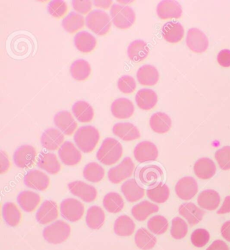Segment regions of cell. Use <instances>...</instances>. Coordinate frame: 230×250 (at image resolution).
<instances>
[{"mask_svg":"<svg viewBox=\"0 0 230 250\" xmlns=\"http://www.w3.org/2000/svg\"><path fill=\"white\" fill-rule=\"evenodd\" d=\"M58 207L52 200H46L42 203L36 213V219L41 225H47L58 217Z\"/></svg>","mask_w":230,"mask_h":250,"instance_id":"14","label":"cell"},{"mask_svg":"<svg viewBox=\"0 0 230 250\" xmlns=\"http://www.w3.org/2000/svg\"><path fill=\"white\" fill-rule=\"evenodd\" d=\"M75 46L82 53H90L94 50L96 45V38L87 31L77 33L75 38Z\"/></svg>","mask_w":230,"mask_h":250,"instance_id":"34","label":"cell"},{"mask_svg":"<svg viewBox=\"0 0 230 250\" xmlns=\"http://www.w3.org/2000/svg\"><path fill=\"white\" fill-rule=\"evenodd\" d=\"M158 101L157 95L152 89H140L136 95L137 105L144 110H152Z\"/></svg>","mask_w":230,"mask_h":250,"instance_id":"31","label":"cell"},{"mask_svg":"<svg viewBox=\"0 0 230 250\" xmlns=\"http://www.w3.org/2000/svg\"><path fill=\"white\" fill-rule=\"evenodd\" d=\"M113 133L125 142L138 140L140 137L139 130L135 125L130 123H119L114 125Z\"/></svg>","mask_w":230,"mask_h":250,"instance_id":"20","label":"cell"},{"mask_svg":"<svg viewBox=\"0 0 230 250\" xmlns=\"http://www.w3.org/2000/svg\"><path fill=\"white\" fill-rule=\"evenodd\" d=\"M121 190L126 200L131 203L138 202L145 195V189L134 179H129L124 182L121 187Z\"/></svg>","mask_w":230,"mask_h":250,"instance_id":"23","label":"cell"},{"mask_svg":"<svg viewBox=\"0 0 230 250\" xmlns=\"http://www.w3.org/2000/svg\"><path fill=\"white\" fill-rule=\"evenodd\" d=\"M153 131L159 134L166 133L172 126V120L168 114L157 112L153 114L149 121Z\"/></svg>","mask_w":230,"mask_h":250,"instance_id":"33","label":"cell"},{"mask_svg":"<svg viewBox=\"0 0 230 250\" xmlns=\"http://www.w3.org/2000/svg\"><path fill=\"white\" fill-rule=\"evenodd\" d=\"M220 196L215 190L207 189L202 191L198 197V204L201 208L215 210L220 204Z\"/></svg>","mask_w":230,"mask_h":250,"instance_id":"28","label":"cell"},{"mask_svg":"<svg viewBox=\"0 0 230 250\" xmlns=\"http://www.w3.org/2000/svg\"><path fill=\"white\" fill-rule=\"evenodd\" d=\"M3 220L10 227H17L22 220V214L17 204L13 202H7L2 208Z\"/></svg>","mask_w":230,"mask_h":250,"instance_id":"38","label":"cell"},{"mask_svg":"<svg viewBox=\"0 0 230 250\" xmlns=\"http://www.w3.org/2000/svg\"><path fill=\"white\" fill-rule=\"evenodd\" d=\"M40 202V195L31 191H22L18 196V203L21 208L26 212H34Z\"/></svg>","mask_w":230,"mask_h":250,"instance_id":"29","label":"cell"},{"mask_svg":"<svg viewBox=\"0 0 230 250\" xmlns=\"http://www.w3.org/2000/svg\"><path fill=\"white\" fill-rule=\"evenodd\" d=\"M85 179L91 183H98L102 180L105 176V170L96 163H91L86 165L83 170Z\"/></svg>","mask_w":230,"mask_h":250,"instance_id":"43","label":"cell"},{"mask_svg":"<svg viewBox=\"0 0 230 250\" xmlns=\"http://www.w3.org/2000/svg\"><path fill=\"white\" fill-rule=\"evenodd\" d=\"M216 161L219 167L224 170L230 169V146H224L222 149L216 151L215 154Z\"/></svg>","mask_w":230,"mask_h":250,"instance_id":"48","label":"cell"},{"mask_svg":"<svg viewBox=\"0 0 230 250\" xmlns=\"http://www.w3.org/2000/svg\"><path fill=\"white\" fill-rule=\"evenodd\" d=\"M149 48L147 43L143 40H136L130 44L128 48V56L135 63L140 62L147 59Z\"/></svg>","mask_w":230,"mask_h":250,"instance_id":"30","label":"cell"},{"mask_svg":"<svg viewBox=\"0 0 230 250\" xmlns=\"http://www.w3.org/2000/svg\"><path fill=\"white\" fill-rule=\"evenodd\" d=\"M91 67L85 60H77L70 67V73L74 79L78 82H84L90 77Z\"/></svg>","mask_w":230,"mask_h":250,"instance_id":"39","label":"cell"},{"mask_svg":"<svg viewBox=\"0 0 230 250\" xmlns=\"http://www.w3.org/2000/svg\"><path fill=\"white\" fill-rule=\"evenodd\" d=\"M103 207L108 212L116 214L124 208V201L119 193L110 192L103 200Z\"/></svg>","mask_w":230,"mask_h":250,"instance_id":"42","label":"cell"},{"mask_svg":"<svg viewBox=\"0 0 230 250\" xmlns=\"http://www.w3.org/2000/svg\"><path fill=\"white\" fill-rule=\"evenodd\" d=\"M134 156L140 163L154 161L158 157L157 146L148 141L140 142L135 147Z\"/></svg>","mask_w":230,"mask_h":250,"instance_id":"16","label":"cell"},{"mask_svg":"<svg viewBox=\"0 0 230 250\" xmlns=\"http://www.w3.org/2000/svg\"><path fill=\"white\" fill-rule=\"evenodd\" d=\"M206 250H229V248L223 241L216 240Z\"/></svg>","mask_w":230,"mask_h":250,"instance_id":"54","label":"cell"},{"mask_svg":"<svg viewBox=\"0 0 230 250\" xmlns=\"http://www.w3.org/2000/svg\"><path fill=\"white\" fill-rule=\"evenodd\" d=\"M184 29L180 22H168L163 26V38L169 43H178L184 38Z\"/></svg>","mask_w":230,"mask_h":250,"instance_id":"25","label":"cell"},{"mask_svg":"<svg viewBox=\"0 0 230 250\" xmlns=\"http://www.w3.org/2000/svg\"><path fill=\"white\" fill-rule=\"evenodd\" d=\"M68 189L75 196L81 199L83 202L91 203L96 200L97 197V191L94 186L83 182L76 181L68 184Z\"/></svg>","mask_w":230,"mask_h":250,"instance_id":"10","label":"cell"},{"mask_svg":"<svg viewBox=\"0 0 230 250\" xmlns=\"http://www.w3.org/2000/svg\"><path fill=\"white\" fill-rule=\"evenodd\" d=\"M134 241L137 247L143 250H152L157 243L156 237L145 228L137 230Z\"/></svg>","mask_w":230,"mask_h":250,"instance_id":"41","label":"cell"},{"mask_svg":"<svg viewBox=\"0 0 230 250\" xmlns=\"http://www.w3.org/2000/svg\"><path fill=\"white\" fill-rule=\"evenodd\" d=\"M188 233V225L185 221L180 217L172 220L171 235L175 239H183Z\"/></svg>","mask_w":230,"mask_h":250,"instance_id":"46","label":"cell"},{"mask_svg":"<svg viewBox=\"0 0 230 250\" xmlns=\"http://www.w3.org/2000/svg\"><path fill=\"white\" fill-rule=\"evenodd\" d=\"M216 166L213 160L208 158L198 160L194 164V171L196 177L203 180H207L215 175Z\"/></svg>","mask_w":230,"mask_h":250,"instance_id":"26","label":"cell"},{"mask_svg":"<svg viewBox=\"0 0 230 250\" xmlns=\"http://www.w3.org/2000/svg\"><path fill=\"white\" fill-rule=\"evenodd\" d=\"M71 233L70 225L63 221H57L44 229L43 235L47 242L59 244L66 242Z\"/></svg>","mask_w":230,"mask_h":250,"instance_id":"6","label":"cell"},{"mask_svg":"<svg viewBox=\"0 0 230 250\" xmlns=\"http://www.w3.org/2000/svg\"><path fill=\"white\" fill-rule=\"evenodd\" d=\"M159 207L149 201H143L132 209L133 217L138 221H144L153 213L159 211Z\"/></svg>","mask_w":230,"mask_h":250,"instance_id":"32","label":"cell"},{"mask_svg":"<svg viewBox=\"0 0 230 250\" xmlns=\"http://www.w3.org/2000/svg\"><path fill=\"white\" fill-rule=\"evenodd\" d=\"M170 189L166 185L160 184L153 189H147V197L153 202L163 204L168 200L170 197Z\"/></svg>","mask_w":230,"mask_h":250,"instance_id":"44","label":"cell"},{"mask_svg":"<svg viewBox=\"0 0 230 250\" xmlns=\"http://www.w3.org/2000/svg\"><path fill=\"white\" fill-rule=\"evenodd\" d=\"M210 234L203 229H196L191 235V242L196 248H203L210 242Z\"/></svg>","mask_w":230,"mask_h":250,"instance_id":"49","label":"cell"},{"mask_svg":"<svg viewBox=\"0 0 230 250\" xmlns=\"http://www.w3.org/2000/svg\"><path fill=\"white\" fill-rule=\"evenodd\" d=\"M64 142V134L56 128L47 129L42 135L41 145L47 150H56L62 146Z\"/></svg>","mask_w":230,"mask_h":250,"instance_id":"18","label":"cell"},{"mask_svg":"<svg viewBox=\"0 0 230 250\" xmlns=\"http://www.w3.org/2000/svg\"><path fill=\"white\" fill-rule=\"evenodd\" d=\"M221 233L223 237L228 242H230V221H226L222 225L221 229Z\"/></svg>","mask_w":230,"mask_h":250,"instance_id":"55","label":"cell"},{"mask_svg":"<svg viewBox=\"0 0 230 250\" xmlns=\"http://www.w3.org/2000/svg\"><path fill=\"white\" fill-rule=\"evenodd\" d=\"M135 177L140 186L151 189L161 184L163 172L161 168L156 165H147L137 168Z\"/></svg>","mask_w":230,"mask_h":250,"instance_id":"3","label":"cell"},{"mask_svg":"<svg viewBox=\"0 0 230 250\" xmlns=\"http://www.w3.org/2000/svg\"><path fill=\"white\" fill-rule=\"evenodd\" d=\"M38 166L50 175H56L61 170V165L56 154L41 152L38 158Z\"/></svg>","mask_w":230,"mask_h":250,"instance_id":"24","label":"cell"},{"mask_svg":"<svg viewBox=\"0 0 230 250\" xmlns=\"http://www.w3.org/2000/svg\"><path fill=\"white\" fill-rule=\"evenodd\" d=\"M94 4L99 8L108 9L112 6V1H94Z\"/></svg>","mask_w":230,"mask_h":250,"instance_id":"57","label":"cell"},{"mask_svg":"<svg viewBox=\"0 0 230 250\" xmlns=\"http://www.w3.org/2000/svg\"><path fill=\"white\" fill-rule=\"evenodd\" d=\"M73 6L75 10L82 15L90 13L92 9L93 3L91 1H73Z\"/></svg>","mask_w":230,"mask_h":250,"instance_id":"51","label":"cell"},{"mask_svg":"<svg viewBox=\"0 0 230 250\" xmlns=\"http://www.w3.org/2000/svg\"><path fill=\"white\" fill-rule=\"evenodd\" d=\"M137 79L140 84L145 86H153L159 79V72L152 65H144L137 71Z\"/></svg>","mask_w":230,"mask_h":250,"instance_id":"27","label":"cell"},{"mask_svg":"<svg viewBox=\"0 0 230 250\" xmlns=\"http://www.w3.org/2000/svg\"><path fill=\"white\" fill-rule=\"evenodd\" d=\"M147 227L155 235H161L166 233L169 224H168V220L164 216L156 215L149 219Z\"/></svg>","mask_w":230,"mask_h":250,"instance_id":"45","label":"cell"},{"mask_svg":"<svg viewBox=\"0 0 230 250\" xmlns=\"http://www.w3.org/2000/svg\"><path fill=\"white\" fill-rule=\"evenodd\" d=\"M110 15L114 25L120 29H128L136 21V14L129 6L115 3L110 9Z\"/></svg>","mask_w":230,"mask_h":250,"instance_id":"5","label":"cell"},{"mask_svg":"<svg viewBox=\"0 0 230 250\" xmlns=\"http://www.w3.org/2000/svg\"><path fill=\"white\" fill-rule=\"evenodd\" d=\"M36 158V149L30 145L20 146L14 154V162L16 166L22 169L32 167L35 165Z\"/></svg>","mask_w":230,"mask_h":250,"instance_id":"9","label":"cell"},{"mask_svg":"<svg viewBox=\"0 0 230 250\" xmlns=\"http://www.w3.org/2000/svg\"><path fill=\"white\" fill-rule=\"evenodd\" d=\"M61 216L68 221H78L85 213L83 204L76 199L68 198L63 201L60 205Z\"/></svg>","mask_w":230,"mask_h":250,"instance_id":"8","label":"cell"},{"mask_svg":"<svg viewBox=\"0 0 230 250\" xmlns=\"http://www.w3.org/2000/svg\"><path fill=\"white\" fill-rule=\"evenodd\" d=\"M74 115L80 123H90L94 120V108L87 102L78 101L73 106Z\"/></svg>","mask_w":230,"mask_h":250,"instance_id":"35","label":"cell"},{"mask_svg":"<svg viewBox=\"0 0 230 250\" xmlns=\"http://www.w3.org/2000/svg\"><path fill=\"white\" fill-rule=\"evenodd\" d=\"M47 10L49 14L52 15L53 17L56 19H61L65 17L68 13V7L67 3L64 1H51L47 6Z\"/></svg>","mask_w":230,"mask_h":250,"instance_id":"47","label":"cell"},{"mask_svg":"<svg viewBox=\"0 0 230 250\" xmlns=\"http://www.w3.org/2000/svg\"><path fill=\"white\" fill-rule=\"evenodd\" d=\"M58 156L66 166L74 167L81 162L82 156L80 150L73 143L65 142L59 147Z\"/></svg>","mask_w":230,"mask_h":250,"instance_id":"11","label":"cell"},{"mask_svg":"<svg viewBox=\"0 0 230 250\" xmlns=\"http://www.w3.org/2000/svg\"><path fill=\"white\" fill-rule=\"evenodd\" d=\"M85 18L77 12H70L62 21L64 29L70 34L78 32L85 26Z\"/></svg>","mask_w":230,"mask_h":250,"instance_id":"40","label":"cell"},{"mask_svg":"<svg viewBox=\"0 0 230 250\" xmlns=\"http://www.w3.org/2000/svg\"><path fill=\"white\" fill-rule=\"evenodd\" d=\"M158 17L162 20L179 19L182 16V9L180 3L175 1H162L157 7Z\"/></svg>","mask_w":230,"mask_h":250,"instance_id":"19","label":"cell"},{"mask_svg":"<svg viewBox=\"0 0 230 250\" xmlns=\"http://www.w3.org/2000/svg\"><path fill=\"white\" fill-rule=\"evenodd\" d=\"M0 165H1V169H0L1 175L6 173L11 166L8 154L3 151H0Z\"/></svg>","mask_w":230,"mask_h":250,"instance_id":"52","label":"cell"},{"mask_svg":"<svg viewBox=\"0 0 230 250\" xmlns=\"http://www.w3.org/2000/svg\"><path fill=\"white\" fill-rule=\"evenodd\" d=\"M179 213L187 220L188 223L191 226L199 223L205 215L204 211L192 202L182 204L179 208Z\"/></svg>","mask_w":230,"mask_h":250,"instance_id":"21","label":"cell"},{"mask_svg":"<svg viewBox=\"0 0 230 250\" xmlns=\"http://www.w3.org/2000/svg\"><path fill=\"white\" fill-rule=\"evenodd\" d=\"M54 120L56 126L68 136L73 135L78 127L76 121L68 111H61L56 114Z\"/></svg>","mask_w":230,"mask_h":250,"instance_id":"17","label":"cell"},{"mask_svg":"<svg viewBox=\"0 0 230 250\" xmlns=\"http://www.w3.org/2000/svg\"><path fill=\"white\" fill-rule=\"evenodd\" d=\"M123 147L120 143L115 139L108 137L103 140L96 153V158L106 166L115 165L122 158Z\"/></svg>","mask_w":230,"mask_h":250,"instance_id":"1","label":"cell"},{"mask_svg":"<svg viewBox=\"0 0 230 250\" xmlns=\"http://www.w3.org/2000/svg\"><path fill=\"white\" fill-rule=\"evenodd\" d=\"M105 215L101 207L94 206L87 210L86 223L91 229L98 230L104 224Z\"/></svg>","mask_w":230,"mask_h":250,"instance_id":"36","label":"cell"},{"mask_svg":"<svg viewBox=\"0 0 230 250\" xmlns=\"http://www.w3.org/2000/svg\"><path fill=\"white\" fill-rule=\"evenodd\" d=\"M79 149L84 153H91L96 149L100 140L99 131L93 126L79 128L74 137Z\"/></svg>","mask_w":230,"mask_h":250,"instance_id":"2","label":"cell"},{"mask_svg":"<svg viewBox=\"0 0 230 250\" xmlns=\"http://www.w3.org/2000/svg\"><path fill=\"white\" fill-rule=\"evenodd\" d=\"M136 225L130 216H119L114 223V229L115 233L120 237H128L134 233Z\"/></svg>","mask_w":230,"mask_h":250,"instance_id":"37","label":"cell"},{"mask_svg":"<svg viewBox=\"0 0 230 250\" xmlns=\"http://www.w3.org/2000/svg\"><path fill=\"white\" fill-rule=\"evenodd\" d=\"M177 195L183 200H190L198 193V187L195 179L191 177L182 178L175 188Z\"/></svg>","mask_w":230,"mask_h":250,"instance_id":"15","label":"cell"},{"mask_svg":"<svg viewBox=\"0 0 230 250\" xmlns=\"http://www.w3.org/2000/svg\"><path fill=\"white\" fill-rule=\"evenodd\" d=\"M186 42L190 50L195 53L204 52L209 47V40L207 35L196 28L189 29Z\"/></svg>","mask_w":230,"mask_h":250,"instance_id":"12","label":"cell"},{"mask_svg":"<svg viewBox=\"0 0 230 250\" xmlns=\"http://www.w3.org/2000/svg\"><path fill=\"white\" fill-rule=\"evenodd\" d=\"M112 113L119 119H129L133 115L134 106L133 102L127 98H119L112 103Z\"/></svg>","mask_w":230,"mask_h":250,"instance_id":"22","label":"cell"},{"mask_svg":"<svg viewBox=\"0 0 230 250\" xmlns=\"http://www.w3.org/2000/svg\"><path fill=\"white\" fill-rule=\"evenodd\" d=\"M117 87L119 91L125 94H131L136 90V83L131 76L124 75L119 79Z\"/></svg>","mask_w":230,"mask_h":250,"instance_id":"50","label":"cell"},{"mask_svg":"<svg viewBox=\"0 0 230 250\" xmlns=\"http://www.w3.org/2000/svg\"><path fill=\"white\" fill-rule=\"evenodd\" d=\"M134 164L131 158L126 157L117 166L110 169L108 179L112 184H119L133 175Z\"/></svg>","mask_w":230,"mask_h":250,"instance_id":"7","label":"cell"},{"mask_svg":"<svg viewBox=\"0 0 230 250\" xmlns=\"http://www.w3.org/2000/svg\"><path fill=\"white\" fill-rule=\"evenodd\" d=\"M230 212V196H227L225 198L224 203L222 207L217 211V214H224Z\"/></svg>","mask_w":230,"mask_h":250,"instance_id":"56","label":"cell"},{"mask_svg":"<svg viewBox=\"0 0 230 250\" xmlns=\"http://www.w3.org/2000/svg\"><path fill=\"white\" fill-rule=\"evenodd\" d=\"M24 182L25 186L31 189L43 191L50 186V179L41 170H32L26 173Z\"/></svg>","mask_w":230,"mask_h":250,"instance_id":"13","label":"cell"},{"mask_svg":"<svg viewBox=\"0 0 230 250\" xmlns=\"http://www.w3.org/2000/svg\"><path fill=\"white\" fill-rule=\"evenodd\" d=\"M86 24L93 32L103 36L110 32L112 21L106 12L101 10H94L86 17Z\"/></svg>","mask_w":230,"mask_h":250,"instance_id":"4","label":"cell"},{"mask_svg":"<svg viewBox=\"0 0 230 250\" xmlns=\"http://www.w3.org/2000/svg\"><path fill=\"white\" fill-rule=\"evenodd\" d=\"M219 64L223 67L230 66V50H223L219 53L217 58Z\"/></svg>","mask_w":230,"mask_h":250,"instance_id":"53","label":"cell"}]
</instances>
